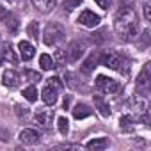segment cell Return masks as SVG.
I'll use <instances>...</instances> for the list:
<instances>
[{
    "label": "cell",
    "mask_w": 151,
    "mask_h": 151,
    "mask_svg": "<svg viewBox=\"0 0 151 151\" xmlns=\"http://www.w3.org/2000/svg\"><path fill=\"white\" fill-rule=\"evenodd\" d=\"M60 91H57V89H53V87H50V86H45V89H43V93H41V98H43V101L46 103V105H53L55 101H57V94H59Z\"/></svg>",
    "instance_id": "5bb4252c"
},
{
    "label": "cell",
    "mask_w": 151,
    "mask_h": 151,
    "mask_svg": "<svg viewBox=\"0 0 151 151\" xmlns=\"http://www.w3.org/2000/svg\"><path fill=\"white\" fill-rule=\"evenodd\" d=\"M20 140L23 144H36L39 140V133L32 128H25V130L20 132Z\"/></svg>",
    "instance_id": "7c38bea8"
},
{
    "label": "cell",
    "mask_w": 151,
    "mask_h": 151,
    "mask_svg": "<svg viewBox=\"0 0 151 151\" xmlns=\"http://www.w3.org/2000/svg\"><path fill=\"white\" fill-rule=\"evenodd\" d=\"M101 64H103L105 68H109V69L123 71L121 66L124 64V60H123V57H121L119 53H116V52H107V53L101 57Z\"/></svg>",
    "instance_id": "277c9868"
},
{
    "label": "cell",
    "mask_w": 151,
    "mask_h": 151,
    "mask_svg": "<svg viewBox=\"0 0 151 151\" xmlns=\"http://www.w3.org/2000/svg\"><path fill=\"white\" fill-rule=\"evenodd\" d=\"M23 96H25V100H27V101L34 103V101L37 100V89H36L34 86H29V87H25V89H23Z\"/></svg>",
    "instance_id": "44dd1931"
},
{
    "label": "cell",
    "mask_w": 151,
    "mask_h": 151,
    "mask_svg": "<svg viewBox=\"0 0 151 151\" xmlns=\"http://www.w3.org/2000/svg\"><path fill=\"white\" fill-rule=\"evenodd\" d=\"M80 4H82V0H64V7L69 9V11L75 9V7H78Z\"/></svg>",
    "instance_id": "4316f807"
},
{
    "label": "cell",
    "mask_w": 151,
    "mask_h": 151,
    "mask_svg": "<svg viewBox=\"0 0 151 151\" xmlns=\"http://www.w3.org/2000/svg\"><path fill=\"white\" fill-rule=\"evenodd\" d=\"M39 66H41V69L48 71V69L55 68V60H53V57H52V55H48V53H43V55L39 57Z\"/></svg>",
    "instance_id": "ffe728a7"
},
{
    "label": "cell",
    "mask_w": 151,
    "mask_h": 151,
    "mask_svg": "<svg viewBox=\"0 0 151 151\" xmlns=\"http://www.w3.org/2000/svg\"><path fill=\"white\" fill-rule=\"evenodd\" d=\"M34 119H36V123L39 126L50 128L52 126V121H53V109H39L34 114Z\"/></svg>",
    "instance_id": "5b68a950"
},
{
    "label": "cell",
    "mask_w": 151,
    "mask_h": 151,
    "mask_svg": "<svg viewBox=\"0 0 151 151\" xmlns=\"http://www.w3.org/2000/svg\"><path fill=\"white\" fill-rule=\"evenodd\" d=\"M91 116V109L84 103H78V105H75L73 109V117L75 119H84V117H89Z\"/></svg>",
    "instance_id": "ac0fdd59"
},
{
    "label": "cell",
    "mask_w": 151,
    "mask_h": 151,
    "mask_svg": "<svg viewBox=\"0 0 151 151\" xmlns=\"http://www.w3.org/2000/svg\"><path fill=\"white\" fill-rule=\"evenodd\" d=\"M32 4L37 11L41 13H50L55 6H57V0H32Z\"/></svg>",
    "instance_id": "2e32d148"
},
{
    "label": "cell",
    "mask_w": 151,
    "mask_h": 151,
    "mask_svg": "<svg viewBox=\"0 0 151 151\" xmlns=\"http://www.w3.org/2000/svg\"><path fill=\"white\" fill-rule=\"evenodd\" d=\"M59 66H62L64 62H66V55H64V50H57L55 52V59H53Z\"/></svg>",
    "instance_id": "83f0119b"
},
{
    "label": "cell",
    "mask_w": 151,
    "mask_h": 151,
    "mask_svg": "<svg viewBox=\"0 0 151 151\" xmlns=\"http://www.w3.org/2000/svg\"><path fill=\"white\" fill-rule=\"evenodd\" d=\"M66 39V30L60 23H48L43 32V41L48 46H57Z\"/></svg>",
    "instance_id": "7a4b0ae2"
},
{
    "label": "cell",
    "mask_w": 151,
    "mask_h": 151,
    "mask_svg": "<svg viewBox=\"0 0 151 151\" xmlns=\"http://www.w3.org/2000/svg\"><path fill=\"white\" fill-rule=\"evenodd\" d=\"M94 105H96V109H98V112L103 116V117H109L110 116V105L100 96V94H96L94 96Z\"/></svg>",
    "instance_id": "e0dca14e"
},
{
    "label": "cell",
    "mask_w": 151,
    "mask_h": 151,
    "mask_svg": "<svg viewBox=\"0 0 151 151\" xmlns=\"http://www.w3.org/2000/svg\"><path fill=\"white\" fill-rule=\"evenodd\" d=\"M7 18V9L4 6H0V20H6Z\"/></svg>",
    "instance_id": "d6a6232c"
},
{
    "label": "cell",
    "mask_w": 151,
    "mask_h": 151,
    "mask_svg": "<svg viewBox=\"0 0 151 151\" xmlns=\"http://www.w3.org/2000/svg\"><path fill=\"white\" fill-rule=\"evenodd\" d=\"M46 86H50V87H53V89H57V91L62 89V82H60V78H57V77L48 78V80H46Z\"/></svg>",
    "instance_id": "484cf974"
},
{
    "label": "cell",
    "mask_w": 151,
    "mask_h": 151,
    "mask_svg": "<svg viewBox=\"0 0 151 151\" xmlns=\"http://www.w3.org/2000/svg\"><path fill=\"white\" fill-rule=\"evenodd\" d=\"M2 82H4L6 87L16 89V87L20 86V82H22V77H20V75H18L14 69H6L4 75H2Z\"/></svg>",
    "instance_id": "ba28073f"
},
{
    "label": "cell",
    "mask_w": 151,
    "mask_h": 151,
    "mask_svg": "<svg viewBox=\"0 0 151 151\" xmlns=\"http://www.w3.org/2000/svg\"><path fill=\"white\" fill-rule=\"evenodd\" d=\"M57 128H59V132H60L62 135H68V132H69L68 119H66V117H59V119H57Z\"/></svg>",
    "instance_id": "cb8c5ba5"
},
{
    "label": "cell",
    "mask_w": 151,
    "mask_h": 151,
    "mask_svg": "<svg viewBox=\"0 0 151 151\" xmlns=\"http://www.w3.org/2000/svg\"><path fill=\"white\" fill-rule=\"evenodd\" d=\"M98 60H100V55L94 52V53H91L84 62H82V66H80V69H82V73L84 75H91L93 71H94V68H96V64H98Z\"/></svg>",
    "instance_id": "8fae6325"
},
{
    "label": "cell",
    "mask_w": 151,
    "mask_h": 151,
    "mask_svg": "<svg viewBox=\"0 0 151 151\" xmlns=\"http://www.w3.org/2000/svg\"><path fill=\"white\" fill-rule=\"evenodd\" d=\"M94 2H96L101 9H109V7H110V0H94Z\"/></svg>",
    "instance_id": "1f68e13d"
},
{
    "label": "cell",
    "mask_w": 151,
    "mask_h": 151,
    "mask_svg": "<svg viewBox=\"0 0 151 151\" xmlns=\"http://www.w3.org/2000/svg\"><path fill=\"white\" fill-rule=\"evenodd\" d=\"M94 86H96V89H98L100 93H103V94H114V93L119 91L117 80H114V78H110V77H105V75H98Z\"/></svg>",
    "instance_id": "3957f363"
},
{
    "label": "cell",
    "mask_w": 151,
    "mask_h": 151,
    "mask_svg": "<svg viewBox=\"0 0 151 151\" xmlns=\"http://www.w3.org/2000/svg\"><path fill=\"white\" fill-rule=\"evenodd\" d=\"M132 107H133V110L137 112V117H140V119L146 123V121H147V101L137 94V96L132 98Z\"/></svg>",
    "instance_id": "8992f818"
},
{
    "label": "cell",
    "mask_w": 151,
    "mask_h": 151,
    "mask_svg": "<svg viewBox=\"0 0 151 151\" xmlns=\"http://www.w3.org/2000/svg\"><path fill=\"white\" fill-rule=\"evenodd\" d=\"M7 29H11V32H16L18 30V20L14 16H9L7 20Z\"/></svg>",
    "instance_id": "f1b7e54d"
},
{
    "label": "cell",
    "mask_w": 151,
    "mask_h": 151,
    "mask_svg": "<svg viewBox=\"0 0 151 151\" xmlns=\"http://www.w3.org/2000/svg\"><path fill=\"white\" fill-rule=\"evenodd\" d=\"M78 23L84 25V27H87V29H94V27H98V23H100V16L94 14L93 11L86 9V11H82V14L78 16Z\"/></svg>",
    "instance_id": "52a82bcc"
},
{
    "label": "cell",
    "mask_w": 151,
    "mask_h": 151,
    "mask_svg": "<svg viewBox=\"0 0 151 151\" xmlns=\"http://www.w3.org/2000/svg\"><path fill=\"white\" fill-rule=\"evenodd\" d=\"M0 55H2V60L4 62H9V64H16L18 62V57L14 53V48L11 43H2V48H0Z\"/></svg>",
    "instance_id": "30bf717a"
},
{
    "label": "cell",
    "mask_w": 151,
    "mask_h": 151,
    "mask_svg": "<svg viewBox=\"0 0 151 151\" xmlns=\"http://www.w3.org/2000/svg\"><path fill=\"white\" fill-rule=\"evenodd\" d=\"M84 50H86V45H84V43H80V41L71 43L69 48H68V52H66V53H68V59H69L71 62H77V60L82 57Z\"/></svg>",
    "instance_id": "9c48e42d"
},
{
    "label": "cell",
    "mask_w": 151,
    "mask_h": 151,
    "mask_svg": "<svg viewBox=\"0 0 151 151\" xmlns=\"http://www.w3.org/2000/svg\"><path fill=\"white\" fill-rule=\"evenodd\" d=\"M114 30L124 41H132L133 37H137V34H139V20L135 16V11L130 6H124V7L121 6L119 13L116 14V20H114Z\"/></svg>",
    "instance_id": "6da1fadb"
},
{
    "label": "cell",
    "mask_w": 151,
    "mask_h": 151,
    "mask_svg": "<svg viewBox=\"0 0 151 151\" xmlns=\"http://www.w3.org/2000/svg\"><path fill=\"white\" fill-rule=\"evenodd\" d=\"M149 86V62L144 64L142 71L139 73V77H137V87L139 89H147Z\"/></svg>",
    "instance_id": "9a60e30c"
},
{
    "label": "cell",
    "mask_w": 151,
    "mask_h": 151,
    "mask_svg": "<svg viewBox=\"0 0 151 151\" xmlns=\"http://www.w3.org/2000/svg\"><path fill=\"white\" fill-rule=\"evenodd\" d=\"M119 124H121V130L123 132H132L133 130V117L132 116H123L121 117V121H119Z\"/></svg>",
    "instance_id": "7402d4cb"
},
{
    "label": "cell",
    "mask_w": 151,
    "mask_h": 151,
    "mask_svg": "<svg viewBox=\"0 0 151 151\" xmlns=\"http://www.w3.org/2000/svg\"><path fill=\"white\" fill-rule=\"evenodd\" d=\"M107 146H109V140H107L105 137L93 139V140H89V142H87V147H89V149H93V151H101V149H105Z\"/></svg>",
    "instance_id": "d6986e66"
},
{
    "label": "cell",
    "mask_w": 151,
    "mask_h": 151,
    "mask_svg": "<svg viewBox=\"0 0 151 151\" xmlns=\"http://www.w3.org/2000/svg\"><path fill=\"white\" fill-rule=\"evenodd\" d=\"M142 9H144V18H146L147 22H149V20H151V6H149V4L146 2V4L142 6Z\"/></svg>",
    "instance_id": "f546056e"
},
{
    "label": "cell",
    "mask_w": 151,
    "mask_h": 151,
    "mask_svg": "<svg viewBox=\"0 0 151 151\" xmlns=\"http://www.w3.org/2000/svg\"><path fill=\"white\" fill-rule=\"evenodd\" d=\"M27 34H29V37H32V39H37V37H39V25H37V22H30V23H29Z\"/></svg>",
    "instance_id": "603a6c76"
},
{
    "label": "cell",
    "mask_w": 151,
    "mask_h": 151,
    "mask_svg": "<svg viewBox=\"0 0 151 151\" xmlns=\"http://www.w3.org/2000/svg\"><path fill=\"white\" fill-rule=\"evenodd\" d=\"M18 50H20V57L23 59V60H30L32 57H34V46L29 43V41H20V45H18Z\"/></svg>",
    "instance_id": "4fadbf2b"
},
{
    "label": "cell",
    "mask_w": 151,
    "mask_h": 151,
    "mask_svg": "<svg viewBox=\"0 0 151 151\" xmlns=\"http://www.w3.org/2000/svg\"><path fill=\"white\" fill-rule=\"evenodd\" d=\"M16 112H18L20 117H27V116H29V110H27L25 107H20V105H16Z\"/></svg>",
    "instance_id": "4dcf8cb0"
},
{
    "label": "cell",
    "mask_w": 151,
    "mask_h": 151,
    "mask_svg": "<svg viewBox=\"0 0 151 151\" xmlns=\"http://www.w3.org/2000/svg\"><path fill=\"white\" fill-rule=\"evenodd\" d=\"M62 107H64V109H68V107H69V96H66V98H64V101H62Z\"/></svg>",
    "instance_id": "836d02e7"
},
{
    "label": "cell",
    "mask_w": 151,
    "mask_h": 151,
    "mask_svg": "<svg viewBox=\"0 0 151 151\" xmlns=\"http://www.w3.org/2000/svg\"><path fill=\"white\" fill-rule=\"evenodd\" d=\"M23 75H25V78H27L29 82H39V80H41V75H39L37 71L25 69V71H23Z\"/></svg>",
    "instance_id": "d4e9b609"
}]
</instances>
